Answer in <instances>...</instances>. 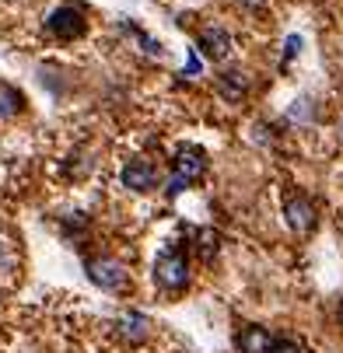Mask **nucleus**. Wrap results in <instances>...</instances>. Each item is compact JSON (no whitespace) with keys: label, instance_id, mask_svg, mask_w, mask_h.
<instances>
[{"label":"nucleus","instance_id":"1","mask_svg":"<svg viewBox=\"0 0 343 353\" xmlns=\"http://www.w3.org/2000/svg\"><path fill=\"white\" fill-rule=\"evenodd\" d=\"M207 168V158H204V150H196V147H182L179 150V158H175V172L168 175V196H179L186 185H193L196 179L204 175Z\"/></svg>","mask_w":343,"mask_h":353},{"label":"nucleus","instance_id":"2","mask_svg":"<svg viewBox=\"0 0 343 353\" xmlns=\"http://www.w3.org/2000/svg\"><path fill=\"white\" fill-rule=\"evenodd\" d=\"M84 273L91 283H98L102 290H126L130 287V276L123 270V263L109 259V256H98V259H88L84 263Z\"/></svg>","mask_w":343,"mask_h":353},{"label":"nucleus","instance_id":"3","mask_svg":"<svg viewBox=\"0 0 343 353\" xmlns=\"http://www.w3.org/2000/svg\"><path fill=\"white\" fill-rule=\"evenodd\" d=\"M155 276H158V283L165 290H182L189 283V263H186V256H182L179 248L161 252L158 263H155Z\"/></svg>","mask_w":343,"mask_h":353},{"label":"nucleus","instance_id":"4","mask_svg":"<svg viewBox=\"0 0 343 353\" xmlns=\"http://www.w3.org/2000/svg\"><path fill=\"white\" fill-rule=\"evenodd\" d=\"M284 221L291 224V231L308 234V231L315 228V207H312V199H305V196H291L287 203H284Z\"/></svg>","mask_w":343,"mask_h":353},{"label":"nucleus","instance_id":"5","mask_svg":"<svg viewBox=\"0 0 343 353\" xmlns=\"http://www.w3.org/2000/svg\"><path fill=\"white\" fill-rule=\"evenodd\" d=\"M123 185L133 189V192L155 189V185H158V168H155L151 161H144V158H133V161L123 168Z\"/></svg>","mask_w":343,"mask_h":353},{"label":"nucleus","instance_id":"6","mask_svg":"<svg viewBox=\"0 0 343 353\" xmlns=\"http://www.w3.org/2000/svg\"><path fill=\"white\" fill-rule=\"evenodd\" d=\"M49 32L60 39H81L84 35V14L77 8H57L49 14Z\"/></svg>","mask_w":343,"mask_h":353},{"label":"nucleus","instance_id":"7","mask_svg":"<svg viewBox=\"0 0 343 353\" xmlns=\"http://www.w3.org/2000/svg\"><path fill=\"white\" fill-rule=\"evenodd\" d=\"M200 46H204V53H207L210 60H224V57L231 53V35H228V28H221V25H207V28L200 32Z\"/></svg>","mask_w":343,"mask_h":353},{"label":"nucleus","instance_id":"8","mask_svg":"<svg viewBox=\"0 0 343 353\" xmlns=\"http://www.w3.org/2000/svg\"><path fill=\"white\" fill-rule=\"evenodd\" d=\"M235 346H238V353H270L273 336H270L263 325H245V329L235 336Z\"/></svg>","mask_w":343,"mask_h":353},{"label":"nucleus","instance_id":"9","mask_svg":"<svg viewBox=\"0 0 343 353\" xmlns=\"http://www.w3.org/2000/svg\"><path fill=\"white\" fill-rule=\"evenodd\" d=\"M147 315H140V312H123L119 319H116V332L126 339V343H144V336H147Z\"/></svg>","mask_w":343,"mask_h":353},{"label":"nucleus","instance_id":"10","mask_svg":"<svg viewBox=\"0 0 343 353\" xmlns=\"http://www.w3.org/2000/svg\"><path fill=\"white\" fill-rule=\"evenodd\" d=\"M217 91L228 98V102H242L245 91H249V81H245L242 70H224V74L217 77Z\"/></svg>","mask_w":343,"mask_h":353},{"label":"nucleus","instance_id":"11","mask_svg":"<svg viewBox=\"0 0 343 353\" xmlns=\"http://www.w3.org/2000/svg\"><path fill=\"white\" fill-rule=\"evenodd\" d=\"M193 248H196L200 259H214L217 256V231H210V228L193 231Z\"/></svg>","mask_w":343,"mask_h":353},{"label":"nucleus","instance_id":"12","mask_svg":"<svg viewBox=\"0 0 343 353\" xmlns=\"http://www.w3.org/2000/svg\"><path fill=\"white\" fill-rule=\"evenodd\" d=\"M18 112H21V94H18L14 88L0 84V123L11 119V116H18Z\"/></svg>","mask_w":343,"mask_h":353},{"label":"nucleus","instance_id":"13","mask_svg":"<svg viewBox=\"0 0 343 353\" xmlns=\"http://www.w3.org/2000/svg\"><path fill=\"white\" fill-rule=\"evenodd\" d=\"M287 116H291V119H298V123H305V119H312V116H315V105L308 102V98H302V102L294 105V109H291Z\"/></svg>","mask_w":343,"mask_h":353},{"label":"nucleus","instance_id":"14","mask_svg":"<svg viewBox=\"0 0 343 353\" xmlns=\"http://www.w3.org/2000/svg\"><path fill=\"white\" fill-rule=\"evenodd\" d=\"M11 266H14V252H11V245L4 238H0V273L11 270Z\"/></svg>","mask_w":343,"mask_h":353},{"label":"nucleus","instance_id":"15","mask_svg":"<svg viewBox=\"0 0 343 353\" xmlns=\"http://www.w3.org/2000/svg\"><path fill=\"white\" fill-rule=\"evenodd\" d=\"M270 353H302V346L294 343V339H273Z\"/></svg>","mask_w":343,"mask_h":353},{"label":"nucleus","instance_id":"16","mask_svg":"<svg viewBox=\"0 0 343 353\" xmlns=\"http://www.w3.org/2000/svg\"><path fill=\"white\" fill-rule=\"evenodd\" d=\"M238 4H242L245 11H263V8H266V0H238Z\"/></svg>","mask_w":343,"mask_h":353},{"label":"nucleus","instance_id":"17","mask_svg":"<svg viewBox=\"0 0 343 353\" xmlns=\"http://www.w3.org/2000/svg\"><path fill=\"white\" fill-rule=\"evenodd\" d=\"M336 315H340V325H343V305H340V312H336Z\"/></svg>","mask_w":343,"mask_h":353}]
</instances>
